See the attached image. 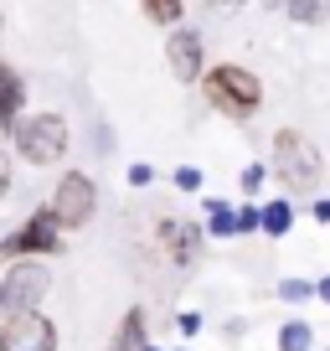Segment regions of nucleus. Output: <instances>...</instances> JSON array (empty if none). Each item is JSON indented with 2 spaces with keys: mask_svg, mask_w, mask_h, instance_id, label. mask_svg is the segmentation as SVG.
Returning a JSON list of instances; mask_svg holds the SVG:
<instances>
[{
  "mask_svg": "<svg viewBox=\"0 0 330 351\" xmlns=\"http://www.w3.org/2000/svg\"><path fill=\"white\" fill-rule=\"evenodd\" d=\"M207 238L212 243H227V238H238V207H232L227 197H207Z\"/></svg>",
  "mask_w": 330,
  "mask_h": 351,
  "instance_id": "f8f14e48",
  "label": "nucleus"
},
{
  "mask_svg": "<svg viewBox=\"0 0 330 351\" xmlns=\"http://www.w3.org/2000/svg\"><path fill=\"white\" fill-rule=\"evenodd\" d=\"M207 32L196 26H176V32L165 36V73L176 77L181 88H196L207 77Z\"/></svg>",
  "mask_w": 330,
  "mask_h": 351,
  "instance_id": "6e6552de",
  "label": "nucleus"
},
{
  "mask_svg": "<svg viewBox=\"0 0 330 351\" xmlns=\"http://www.w3.org/2000/svg\"><path fill=\"white\" fill-rule=\"evenodd\" d=\"M99 181H93L88 171H62L57 176V186H52V197H47V207H52V217H57V228L62 232H83L93 217H99Z\"/></svg>",
  "mask_w": 330,
  "mask_h": 351,
  "instance_id": "423d86ee",
  "label": "nucleus"
},
{
  "mask_svg": "<svg viewBox=\"0 0 330 351\" xmlns=\"http://www.w3.org/2000/svg\"><path fill=\"white\" fill-rule=\"evenodd\" d=\"M62 336H57V320L47 315H11L0 320V351H57Z\"/></svg>",
  "mask_w": 330,
  "mask_h": 351,
  "instance_id": "1a4fd4ad",
  "label": "nucleus"
},
{
  "mask_svg": "<svg viewBox=\"0 0 330 351\" xmlns=\"http://www.w3.org/2000/svg\"><path fill=\"white\" fill-rule=\"evenodd\" d=\"M124 181H129L134 191L155 186V165H144V160H129V165H124Z\"/></svg>",
  "mask_w": 330,
  "mask_h": 351,
  "instance_id": "4be33fe9",
  "label": "nucleus"
},
{
  "mask_svg": "<svg viewBox=\"0 0 330 351\" xmlns=\"http://www.w3.org/2000/svg\"><path fill=\"white\" fill-rule=\"evenodd\" d=\"M274 351H315V326H309L305 315L279 320V330H274Z\"/></svg>",
  "mask_w": 330,
  "mask_h": 351,
  "instance_id": "ddd939ff",
  "label": "nucleus"
},
{
  "mask_svg": "<svg viewBox=\"0 0 330 351\" xmlns=\"http://www.w3.org/2000/svg\"><path fill=\"white\" fill-rule=\"evenodd\" d=\"M140 16H144L150 26H160L165 36H170L176 26H186V0H144Z\"/></svg>",
  "mask_w": 330,
  "mask_h": 351,
  "instance_id": "4468645a",
  "label": "nucleus"
},
{
  "mask_svg": "<svg viewBox=\"0 0 330 351\" xmlns=\"http://www.w3.org/2000/svg\"><path fill=\"white\" fill-rule=\"evenodd\" d=\"M47 295H52V269L42 258H21L11 269H0V320L42 315Z\"/></svg>",
  "mask_w": 330,
  "mask_h": 351,
  "instance_id": "39448f33",
  "label": "nucleus"
},
{
  "mask_svg": "<svg viewBox=\"0 0 330 351\" xmlns=\"http://www.w3.org/2000/svg\"><path fill=\"white\" fill-rule=\"evenodd\" d=\"M26 99H31V88H26L21 67L0 57V140H11V130L26 119Z\"/></svg>",
  "mask_w": 330,
  "mask_h": 351,
  "instance_id": "9d476101",
  "label": "nucleus"
},
{
  "mask_svg": "<svg viewBox=\"0 0 330 351\" xmlns=\"http://www.w3.org/2000/svg\"><path fill=\"white\" fill-rule=\"evenodd\" d=\"M274 295L284 300V305H309V300H315V279L289 274V279H279V285H274Z\"/></svg>",
  "mask_w": 330,
  "mask_h": 351,
  "instance_id": "a211bd4d",
  "label": "nucleus"
},
{
  "mask_svg": "<svg viewBox=\"0 0 330 351\" xmlns=\"http://www.w3.org/2000/svg\"><path fill=\"white\" fill-rule=\"evenodd\" d=\"M264 232V202H238V238Z\"/></svg>",
  "mask_w": 330,
  "mask_h": 351,
  "instance_id": "aec40b11",
  "label": "nucleus"
},
{
  "mask_svg": "<svg viewBox=\"0 0 330 351\" xmlns=\"http://www.w3.org/2000/svg\"><path fill=\"white\" fill-rule=\"evenodd\" d=\"M268 171H274V181L289 197H305V191L320 186V176H325V150H320L305 130L284 124V130H274V145H268Z\"/></svg>",
  "mask_w": 330,
  "mask_h": 351,
  "instance_id": "f257e3e1",
  "label": "nucleus"
},
{
  "mask_svg": "<svg viewBox=\"0 0 330 351\" xmlns=\"http://www.w3.org/2000/svg\"><path fill=\"white\" fill-rule=\"evenodd\" d=\"M253 336V326H248V315H227L222 320V341H227V346H242V341Z\"/></svg>",
  "mask_w": 330,
  "mask_h": 351,
  "instance_id": "412c9836",
  "label": "nucleus"
},
{
  "mask_svg": "<svg viewBox=\"0 0 330 351\" xmlns=\"http://www.w3.org/2000/svg\"><path fill=\"white\" fill-rule=\"evenodd\" d=\"M11 186H16V160H11V150L0 145V202L11 197Z\"/></svg>",
  "mask_w": 330,
  "mask_h": 351,
  "instance_id": "b1692460",
  "label": "nucleus"
},
{
  "mask_svg": "<svg viewBox=\"0 0 330 351\" xmlns=\"http://www.w3.org/2000/svg\"><path fill=\"white\" fill-rule=\"evenodd\" d=\"M93 150H99V155H114V130H109V124H93Z\"/></svg>",
  "mask_w": 330,
  "mask_h": 351,
  "instance_id": "393cba45",
  "label": "nucleus"
},
{
  "mask_svg": "<svg viewBox=\"0 0 330 351\" xmlns=\"http://www.w3.org/2000/svg\"><path fill=\"white\" fill-rule=\"evenodd\" d=\"M294 202L289 197H279V202H264V238H289L294 232Z\"/></svg>",
  "mask_w": 330,
  "mask_h": 351,
  "instance_id": "2eb2a0df",
  "label": "nucleus"
},
{
  "mask_svg": "<svg viewBox=\"0 0 330 351\" xmlns=\"http://www.w3.org/2000/svg\"><path fill=\"white\" fill-rule=\"evenodd\" d=\"M155 248H160V258L170 263V269L191 274L201 263V248H207V228L191 222V217H160L155 222Z\"/></svg>",
  "mask_w": 330,
  "mask_h": 351,
  "instance_id": "0eeeda50",
  "label": "nucleus"
},
{
  "mask_svg": "<svg viewBox=\"0 0 330 351\" xmlns=\"http://www.w3.org/2000/svg\"><path fill=\"white\" fill-rule=\"evenodd\" d=\"M103 351H155V341H150V310H144V305H129V310H124Z\"/></svg>",
  "mask_w": 330,
  "mask_h": 351,
  "instance_id": "9b49d317",
  "label": "nucleus"
},
{
  "mask_svg": "<svg viewBox=\"0 0 330 351\" xmlns=\"http://www.w3.org/2000/svg\"><path fill=\"white\" fill-rule=\"evenodd\" d=\"M155 351H186V346H155Z\"/></svg>",
  "mask_w": 330,
  "mask_h": 351,
  "instance_id": "cd10ccee",
  "label": "nucleus"
},
{
  "mask_svg": "<svg viewBox=\"0 0 330 351\" xmlns=\"http://www.w3.org/2000/svg\"><path fill=\"white\" fill-rule=\"evenodd\" d=\"M170 186H176L181 197H201L207 176H201V165H176V171H170Z\"/></svg>",
  "mask_w": 330,
  "mask_h": 351,
  "instance_id": "6ab92c4d",
  "label": "nucleus"
},
{
  "mask_svg": "<svg viewBox=\"0 0 330 351\" xmlns=\"http://www.w3.org/2000/svg\"><path fill=\"white\" fill-rule=\"evenodd\" d=\"M176 330H181V336H201V330H207V315H201V310H181V315H176Z\"/></svg>",
  "mask_w": 330,
  "mask_h": 351,
  "instance_id": "5701e85b",
  "label": "nucleus"
},
{
  "mask_svg": "<svg viewBox=\"0 0 330 351\" xmlns=\"http://www.w3.org/2000/svg\"><path fill=\"white\" fill-rule=\"evenodd\" d=\"M11 160L31 165V171H47V165L67 160V145H73V130L57 109H26V119L11 130Z\"/></svg>",
  "mask_w": 330,
  "mask_h": 351,
  "instance_id": "7ed1b4c3",
  "label": "nucleus"
},
{
  "mask_svg": "<svg viewBox=\"0 0 330 351\" xmlns=\"http://www.w3.org/2000/svg\"><path fill=\"white\" fill-rule=\"evenodd\" d=\"M196 88L207 99V109L222 114V119H253L264 109V77L242 62H212Z\"/></svg>",
  "mask_w": 330,
  "mask_h": 351,
  "instance_id": "f03ea898",
  "label": "nucleus"
},
{
  "mask_svg": "<svg viewBox=\"0 0 330 351\" xmlns=\"http://www.w3.org/2000/svg\"><path fill=\"white\" fill-rule=\"evenodd\" d=\"M62 238H67V232L57 228L52 207H36L21 228L0 232V269H11V263H21V258H42V263L57 258V253H67Z\"/></svg>",
  "mask_w": 330,
  "mask_h": 351,
  "instance_id": "20e7f679",
  "label": "nucleus"
},
{
  "mask_svg": "<svg viewBox=\"0 0 330 351\" xmlns=\"http://www.w3.org/2000/svg\"><path fill=\"white\" fill-rule=\"evenodd\" d=\"M315 300H320V305H330V274L315 279Z\"/></svg>",
  "mask_w": 330,
  "mask_h": 351,
  "instance_id": "bb28decb",
  "label": "nucleus"
},
{
  "mask_svg": "<svg viewBox=\"0 0 330 351\" xmlns=\"http://www.w3.org/2000/svg\"><path fill=\"white\" fill-rule=\"evenodd\" d=\"M268 176H274V171H268V160H248V165L238 171V191H242L248 202H258V191L268 186Z\"/></svg>",
  "mask_w": 330,
  "mask_h": 351,
  "instance_id": "f3484780",
  "label": "nucleus"
},
{
  "mask_svg": "<svg viewBox=\"0 0 330 351\" xmlns=\"http://www.w3.org/2000/svg\"><path fill=\"white\" fill-rule=\"evenodd\" d=\"M279 16L294 26H325L330 21V0H289V5H279Z\"/></svg>",
  "mask_w": 330,
  "mask_h": 351,
  "instance_id": "dca6fc26",
  "label": "nucleus"
},
{
  "mask_svg": "<svg viewBox=\"0 0 330 351\" xmlns=\"http://www.w3.org/2000/svg\"><path fill=\"white\" fill-rule=\"evenodd\" d=\"M309 217H315V222H330V197H320V202H309Z\"/></svg>",
  "mask_w": 330,
  "mask_h": 351,
  "instance_id": "a878e982",
  "label": "nucleus"
}]
</instances>
